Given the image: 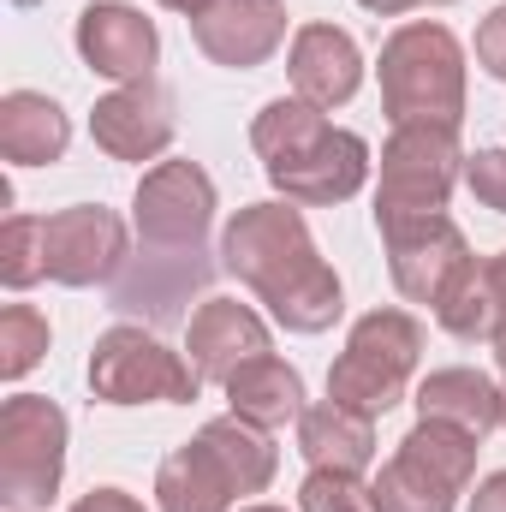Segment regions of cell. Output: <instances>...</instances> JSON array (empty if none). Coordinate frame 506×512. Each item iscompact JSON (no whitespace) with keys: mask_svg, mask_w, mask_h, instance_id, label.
<instances>
[{"mask_svg":"<svg viewBox=\"0 0 506 512\" xmlns=\"http://www.w3.org/2000/svg\"><path fill=\"white\" fill-rule=\"evenodd\" d=\"M221 268L251 286L286 334H322L346 310L340 274L328 268V256L316 251V239L304 227V209L286 203V197L245 203L227 221V233H221Z\"/></svg>","mask_w":506,"mask_h":512,"instance_id":"1","label":"cell"},{"mask_svg":"<svg viewBox=\"0 0 506 512\" xmlns=\"http://www.w3.org/2000/svg\"><path fill=\"white\" fill-rule=\"evenodd\" d=\"M251 149L262 155L268 185L298 209H334L370 179V143L328 126V114L304 96H274L251 120Z\"/></svg>","mask_w":506,"mask_h":512,"instance_id":"2","label":"cell"},{"mask_svg":"<svg viewBox=\"0 0 506 512\" xmlns=\"http://www.w3.org/2000/svg\"><path fill=\"white\" fill-rule=\"evenodd\" d=\"M381 108L393 126L465 120V48L447 24L417 18L381 42Z\"/></svg>","mask_w":506,"mask_h":512,"instance_id":"3","label":"cell"},{"mask_svg":"<svg viewBox=\"0 0 506 512\" xmlns=\"http://www.w3.org/2000/svg\"><path fill=\"white\" fill-rule=\"evenodd\" d=\"M417 358H423V322L411 310H370L352 322L346 352L328 370V399L364 417H387L417 376Z\"/></svg>","mask_w":506,"mask_h":512,"instance_id":"4","label":"cell"},{"mask_svg":"<svg viewBox=\"0 0 506 512\" xmlns=\"http://www.w3.org/2000/svg\"><path fill=\"white\" fill-rule=\"evenodd\" d=\"M477 447H483L477 435L417 417V429L399 441V453L370 483L376 512H453L477 477Z\"/></svg>","mask_w":506,"mask_h":512,"instance_id":"5","label":"cell"},{"mask_svg":"<svg viewBox=\"0 0 506 512\" xmlns=\"http://www.w3.org/2000/svg\"><path fill=\"white\" fill-rule=\"evenodd\" d=\"M66 477V411L48 393H12L0 405V501L36 512Z\"/></svg>","mask_w":506,"mask_h":512,"instance_id":"6","label":"cell"},{"mask_svg":"<svg viewBox=\"0 0 506 512\" xmlns=\"http://www.w3.org/2000/svg\"><path fill=\"white\" fill-rule=\"evenodd\" d=\"M459 173H465L459 126H393V137L381 143L376 227L405 215H447Z\"/></svg>","mask_w":506,"mask_h":512,"instance_id":"7","label":"cell"},{"mask_svg":"<svg viewBox=\"0 0 506 512\" xmlns=\"http://www.w3.org/2000/svg\"><path fill=\"white\" fill-rule=\"evenodd\" d=\"M90 393L102 405H191L203 393V376L191 358H179L173 346H161L143 328H108L90 352Z\"/></svg>","mask_w":506,"mask_h":512,"instance_id":"8","label":"cell"},{"mask_svg":"<svg viewBox=\"0 0 506 512\" xmlns=\"http://www.w3.org/2000/svg\"><path fill=\"white\" fill-rule=\"evenodd\" d=\"M131 227L143 256H203V239L215 227V179L197 161H155L137 179L131 197Z\"/></svg>","mask_w":506,"mask_h":512,"instance_id":"9","label":"cell"},{"mask_svg":"<svg viewBox=\"0 0 506 512\" xmlns=\"http://www.w3.org/2000/svg\"><path fill=\"white\" fill-rule=\"evenodd\" d=\"M376 233H381V245H387L393 286H399L411 304L441 310V304H447L471 274H477V256H471L465 233H459L447 215H405V221H381Z\"/></svg>","mask_w":506,"mask_h":512,"instance_id":"10","label":"cell"},{"mask_svg":"<svg viewBox=\"0 0 506 512\" xmlns=\"http://www.w3.org/2000/svg\"><path fill=\"white\" fill-rule=\"evenodd\" d=\"M126 268V221L102 203H78L48 215V280L60 286H108Z\"/></svg>","mask_w":506,"mask_h":512,"instance_id":"11","label":"cell"},{"mask_svg":"<svg viewBox=\"0 0 506 512\" xmlns=\"http://www.w3.org/2000/svg\"><path fill=\"white\" fill-rule=\"evenodd\" d=\"M173 131H179V120H173V96H167L155 78L108 90V96L96 102V114H90L96 149L114 155V161H155V155H167Z\"/></svg>","mask_w":506,"mask_h":512,"instance_id":"12","label":"cell"},{"mask_svg":"<svg viewBox=\"0 0 506 512\" xmlns=\"http://www.w3.org/2000/svg\"><path fill=\"white\" fill-rule=\"evenodd\" d=\"M78 54L90 72H102L114 84H143L161 60L155 18H143L126 0H96L78 12Z\"/></svg>","mask_w":506,"mask_h":512,"instance_id":"13","label":"cell"},{"mask_svg":"<svg viewBox=\"0 0 506 512\" xmlns=\"http://www.w3.org/2000/svg\"><path fill=\"white\" fill-rule=\"evenodd\" d=\"M191 36L215 66L251 72L286 42V6L280 0H215L209 12L191 18Z\"/></svg>","mask_w":506,"mask_h":512,"instance_id":"14","label":"cell"},{"mask_svg":"<svg viewBox=\"0 0 506 512\" xmlns=\"http://www.w3.org/2000/svg\"><path fill=\"white\" fill-rule=\"evenodd\" d=\"M286 72H292V96H304L310 108H346L364 84V54L340 24H304L292 36Z\"/></svg>","mask_w":506,"mask_h":512,"instance_id":"15","label":"cell"},{"mask_svg":"<svg viewBox=\"0 0 506 512\" xmlns=\"http://www.w3.org/2000/svg\"><path fill=\"white\" fill-rule=\"evenodd\" d=\"M185 352H191V364H197L203 382L227 387L233 370H245L251 358L268 352V322L256 316L251 304H239V298H209V304L191 316Z\"/></svg>","mask_w":506,"mask_h":512,"instance_id":"16","label":"cell"},{"mask_svg":"<svg viewBox=\"0 0 506 512\" xmlns=\"http://www.w3.org/2000/svg\"><path fill=\"white\" fill-rule=\"evenodd\" d=\"M239 495H245L239 477L227 471V459L203 435L173 447L155 471V507L161 512H233Z\"/></svg>","mask_w":506,"mask_h":512,"instance_id":"17","label":"cell"},{"mask_svg":"<svg viewBox=\"0 0 506 512\" xmlns=\"http://www.w3.org/2000/svg\"><path fill=\"white\" fill-rule=\"evenodd\" d=\"M298 453H304L310 471L364 477V471L376 465V417L322 399V405H310V411L298 417Z\"/></svg>","mask_w":506,"mask_h":512,"instance_id":"18","label":"cell"},{"mask_svg":"<svg viewBox=\"0 0 506 512\" xmlns=\"http://www.w3.org/2000/svg\"><path fill=\"white\" fill-rule=\"evenodd\" d=\"M72 143V120L42 90H6L0 96V155L12 167H54Z\"/></svg>","mask_w":506,"mask_h":512,"instance_id":"19","label":"cell"},{"mask_svg":"<svg viewBox=\"0 0 506 512\" xmlns=\"http://www.w3.org/2000/svg\"><path fill=\"white\" fill-rule=\"evenodd\" d=\"M227 405H233V417H245L256 429H286L310 411L304 405V376L274 352H262L245 370L227 376Z\"/></svg>","mask_w":506,"mask_h":512,"instance_id":"20","label":"cell"},{"mask_svg":"<svg viewBox=\"0 0 506 512\" xmlns=\"http://www.w3.org/2000/svg\"><path fill=\"white\" fill-rule=\"evenodd\" d=\"M417 417L453 423V429H465V435L483 441L489 429H501V387L489 382L483 370H465V364L429 370L423 387H417Z\"/></svg>","mask_w":506,"mask_h":512,"instance_id":"21","label":"cell"},{"mask_svg":"<svg viewBox=\"0 0 506 512\" xmlns=\"http://www.w3.org/2000/svg\"><path fill=\"white\" fill-rule=\"evenodd\" d=\"M203 441L227 459V471L239 477L245 495H262V489L274 483V471H280V453H274L268 429H256L245 417H215V423H203Z\"/></svg>","mask_w":506,"mask_h":512,"instance_id":"22","label":"cell"},{"mask_svg":"<svg viewBox=\"0 0 506 512\" xmlns=\"http://www.w3.org/2000/svg\"><path fill=\"white\" fill-rule=\"evenodd\" d=\"M0 280L12 292H30L36 280H48V221L6 215V227H0Z\"/></svg>","mask_w":506,"mask_h":512,"instance_id":"23","label":"cell"},{"mask_svg":"<svg viewBox=\"0 0 506 512\" xmlns=\"http://www.w3.org/2000/svg\"><path fill=\"white\" fill-rule=\"evenodd\" d=\"M48 316L36 310V304H6L0 310V376L6 382H18V376H30L36 364H42V352H48Z\"/></svg>","mask_w":506,"mask_h":512,"instance_id":"24","label":"cell"},{"mask_svg":"<svg viewBox=\"0 0 506 512\" xmlns=\"http://www.w3.org/2000/svg\"><path fill=\"white\" fill-rule=\"evenodd\" d=\"M435 322H441L453 340H465V346L495 334V298H489V280H483V268H477V274H471V280H465V286H459V292L441 304V310H435Z\"/></svg>","mask_w":506,"mask_h":512,"instance_id":"25","label":"cell"},{"mask_svg":"<svg viewBox=\"0 0 506 512\" xmlns=\"http://www.w3.org/2000/svg\"><path fill=\"white\" fill-rule=\"evenodd\" d=\"M298 512H376L364 477H340V471H310L298 489Z\"/></svg>","mask_w":506,"mask_h":512,"instance_id":"26","label":"cell"},{"mask_svg":"<svg viewBox=\"0 0 506 512\" xmlns=\"http://www.w3.org/2000/svg\"><path fill=\"white\" fill-rule=\"evenodd\" d=\"M465 185H471V197H477L483 209L506 215V149H477V155H465Z\"/></svg>","mask_w":506,"mask_h":512,"instance_id":"27","label":"cell"},{"mask_svg":"<svg viewBox=\"0 0 506 512\" xmlns=\"http://www.w3.org/2000/svg\"><path fill=\"white\" fill-rule=\"evenodd\" d=\"M477 66H483L495 84H506V6H495V12L477 24Z\"/></svg>","mask_w":506,"mask_h":512,"instance_id":"28","label":"cell"},{"mask_svg":"<svg viewBox=\"0 0 506 512\" xmlns=\"http://www.w3.org/2000/svg\"><path fill=\"white\" fill-rule=\"evenodd\" d=\"M72 512H149V507H143L137 495H126V489H90Z\"/></svg>","mask_w":506,"mask_h":512,"instance_id":"29","label":"cell"},{"mask_svg":"<svg viewBox=\"0 0 506 512\" xmlns=\"http://www.w3.org/2000/svg\"><path fill=\"white\" fill-rule=\"evenodd\" d=\"M471 512H506V471H489L471 495Z\"/></svg>","mask_w":506,"mask_h":512,"instance_id":"30","label":"cell"},{"mask_svg":"<svg viewBox=\"0 0 506 512\" xmlns=\"http://www.w3.org/2000/svg\"><path fill=\"white\" fill-rule=\"evenodd\" d=\"M483 280H489V298H495V316L506 310V251L483 262Z\"/></svg>","mask_w":506,"mask_h":512,"instance_id":"31","label":"cell"},{"mask_svg":"<svg viewBox=\"0 0 506 512\" xmlns=\"http://www.w3.org/2000/svg\"><path fill=\"white\" fill-rule=\"evenodd\" d=\"M358 6H370L381 18H399V12H411V6H423V0H358Z\"/></svg>","mask_w":506,"mask_h":512,"instance_id":"32","label":"cell"},{"mask_svg":"<svg viewBox=\"0 0 506 512\" xmlns=\"http://www.w3.org/2000/svg\"><path fill=\"white\" fill-rule=\"evenodd\" d=\"M489 346H495V364H501V376H506V310L495 316V334H489Z\"/></svg>","mask_w":506,"mask_h":512,"instance_id":"33","label":"cell"},{"mask_svg":"<svg viewBox=\"0 0 506 512\" xmlns=\"http://www.w3.org/2000/svg\"><path fill=\"white\" fill-rule=\"evenodd\" d=\"M161 6H167V12H185V18H197V12H209L215 0H161Z\"/></svg>","mask_w":506,"mask_h":512,"instance_id":"34","label":"cell"},{"mask_svg":"<svg viewBox=\"0 0 506 512\" xmlns=\"http://www.w3.org/2000/svg\"><path fill=\"white\" fill-rule=\"evenodd\" d=\"M501 429H506V387H501Z\"/></svg>","mask_w":506,"mask_h":512,"instance_id":"35","label":"cell"},{"mask_svg":"<svg viewBox=\"0 0 506 512\" xmlns=\"http://www.w3.org/2000/svg\"><path fill=\"white\" fill-rule=\"evenodd\" d=\"M245 512H286V507H245Z\"/></svg>","mask_w":506,"mask_h":512,"instance_id":"36","label":"cell"},{"mask_svg":"<svg viewBox=\"0 0 506 512\" xmlns=\"http://www.w3.org/2000/svg\"><path fill=\"white\" fill-rule=\"evenodd\" d=\"M435 6H453V0H435Z\"/></svg>","mask_w":506,"mask_h":512,"instance_id":"37","label":"cell"}]
</instances>
